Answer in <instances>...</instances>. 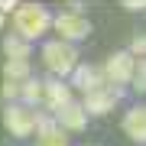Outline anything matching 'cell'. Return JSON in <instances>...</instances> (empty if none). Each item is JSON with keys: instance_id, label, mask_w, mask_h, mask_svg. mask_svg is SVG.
Wrapping results in <instances>:
<instances>
[{"instance_id": "cell-1", "label": "cell", "mask_w": 146, "mask_h": 146, "mask_svg": "<svg viewBox=\"0 0 146 146\" xmlns=\"http://www.w3.org/2000/svg\"><path fill=\"white\" fill-rule=\"evenodd\" d=\"M13 26L20 39H42L52 26V13L46 10L42 3H16L13 10Z\"/></svg>"}, {"instance_id": "cell-2", "label": "cell", "mask_w": 146, "mask_h": 146, "mask_svg": "<svg viewBox=\"0 0 146 146\" xmlns=\"http://www.w3.org/2000/svg\"><path fill=\"white\" fill-rule=\"evenodd\" d=\"M42 65L52 72V78H68V75L78 68V49L68 46L62 39H49L46 46H42Z\"/></svg>"}, {"instance_id": "cell-3", "label": "cell", "mask_w": 146, "mask_h": 146, "mask_svg": "<svg viewBox=\"0 0 146 146\" xmlns=\"http://www.w3.org/2000/svg\"><path fill=\"white\" fill-rule=\"evenodd\" d=\"M52 26L58 33V39L68 42V46H75V42H81V39L91 36V20L81 10H65V13L52 16Z\"/></svg>"}, {"instance_id": "cell-4", "label": "cell", "mask_w": 146, "mask_h": 146, "mask_svg": "<svg viewBox=\"0 0 146 146\" xmlns=\"http://www.w3.org/2000/svg\"><path fill=\"white\" fill-rule=\"evenodd\" d=\"M36 120H39V114L33 107H23V104H7V110H3V127L20 140L36 133Z\"/></svg>"}, {"instance_id": "cell-5", "label": "cell", "mask_w": 146, "mask_h": 146, "mask_svg": "<svg viewBox=\"0 0 146 146\" xmlns=\"http://www.w3.org/2000/svg\"><path fill=\"white\" fill-rule=\"evenodd\" d=\"M133 65H136V58L127 52H114L107 58V65L101 68V72H104V81H110L114 84V88H120V84H130L133 81Z\"/></svg>"}, {"instance_id": "cell-6", "label": "cell", "mask_w": 146, "mask_h": 146, "mask_svg": "<svg viewBox=\"0 0 146 146\" xmlns=\"http://www.w3.org/2000/svg\"><path fill=\"white\" fill-rule=\"evenodd\" d=\"M120 94H123L120 88H101V91H91V94H84L81 107H84V114H91V117H104V114H110V110L117 107Z\"/></svg>"}, {"instance_id": "cell-7", "label": "cell", "mask_w": 146, "mask_h": 146, "mask_svg": "<svg viewBox=\"0 0 146 146\" xmlns=\"http://www.w3.org/2000/svg\"><path fill=\"white\" fill-rule=\"evenodd\" d=\"M68 78H72V84H68V88H75V91H84V94L107 88V81H104V72H101V68H94V65H78L72 75H68Z\"/></svg>"}, {"instance_id": "cell-8", "label": "cell", "mask_w": 146, "mask_h": 146, "mask_svg": "<svg viewBox=\"0 0 146 146\" xmlns=\"http://www.w3.org/2000/svg\"><path fill=\"white\" fill-rule=\"evenodd\" d=\"M55 123L62 133H78L88 127V114H84V107L78 101H72V104H65L62 110H55Z\"/></svg>"}, {"instance_id": "cell-9", "label": "cell", "mask_w": 146, "mask_h": 146, "mask_svg": "<svg viewBox=\"0 0 146 146\" xmlns=\"http://www.w3.org/2000/svg\"><path fill=\"white\" fill-rule=\"evenodd\" d=\"M36 146H68V133L58 130L55 117L39 114V120H36Z\"/></svg>"}, {"instance_id": "cell-10", "label": "cell", "mask_w": 146, "mask_h": 146, "mask_svg": "<svg viewBox=\"0 0 146 146\" xmlns=\"http://www.w3.org/2000/svg\"><path fill=\"white\" fill-rule=\"evenodd\" d=\"M42 101L49 104V110H62L65 104H72V88H68V81L62 78H49V81H42Z\"/></svg>"}, {"instance_id": "cell-11", "label": "cell", "mask_w": 146, "mask_h": 146, "mask_svg": "<svg viewBox=\"0 0 146 146\" xmlns=\"http://www.w3.org/2000/svg\"><path fill=\"white\" fill-rule=\"evenodd\" d=\"M123 133L133 143H146V107H130L123 117Z\"/></svg>"}, {"instance_id": "cell-12", "label": "cell", "mask_w": 146, "mask_h": 146, "mask_svg": "<svg viewBox=\"0 0 146 146\" xmlns=\"http://www.w3.org/2000/svg\"><path fill=\"white\" fill-rule=\"evenodd\" d=\"M3 52H7V62H29V52H33V49H29L26 39H20L13 33V36L3 39Z\"/></svg>"}, {"instance_id": "cell-13", "label": "cell", "mask_w": 146, "mask_h": 146, "mask_svg": "<svg viewBox=\"0 0 146 146\" xmlns=\"http://www.w3.org/2000/svg\"><path fill=\"white\" fill-rule=\"evenodd\" d=\"M20 104H23V107L42 104V81H39V78H26V81L20 84Z\"/></svg>"}, {"instance_id": "cell-14", "label": "cell", "mask_w": 146, "mask_h": 146, "mask_svg": "<svg viewBox=\"0 0 146 146\" xmlns=\"http://www.w3.org/2000/svg\"><path fill=\"white\" fill-rule=\"evenodd\" d=\"M3 78L10 84H23L26 78H33V68H29V62H7L3 65Z\"/></svg>"}, {"instance_id": "cell-15", "label": "cell", "mask_w": 146, "mask_h": 146, "mask_svg": "<svg viewBox=\"0 0 146 146\" xmlns=\"http://www.w3.org/2000/svg\"><path fill=\"white\" fill-rule=\"evenodd\" d=\"M133 84H136V91H146V58H136V65H133Z\"/></svg>"}, {"instance_id": "cell-16", "label": "cell", "mask_w": 146, "mask_h": 146, "mask_svg": "<svg viewBox=\"0 0 146 146\" xmlns=\"http://www.w3.org/2000/svg\"><path fill=\"white\" fill-rule=\"evenodd\" d=\"M133 58H146V33H140V36H133L130 42V49H127Z\"/></svg>"}, {"instance_id": "cell-17", "label": "cell", "mask_w": 146, "mask_h": 146, "mask_svg": "<svg viewBox=\"0 0 146 146\" xmlns=\"http://www.w3.org/2000/svg\"><path fill=\"white\" fill-rule=\"evenodd\" d=\"M3 98H7V101H13V104H20V84L3 81Z\"/></svg>"}, {"instance_id": "cell-18", "label": "cell", "mask_w": 146, "mask_h": 146, "mask_svg": "<svg viewBox=\"0 0 146 146\" xmlns=\"http://www.w3.org/2000/svg\"><path fill=\"white\" fill-rule=\"evenodd\" d=\"M127 10H146V0H123Z\"/></svg>"}, {"instance_id": "cell-19", "label": "cell", "mask_w": 146, "mask_h": 146, "mask_svg": "<svg viewBox=\"0 0 146 146\" xmlns=\"http://www.w3.org/2000/svg\"><path fill=\"white\" fill-rule=\"evenodd\" d=\"M3 23H7V16H3V13H0V29H3Z\"/></svg>"}]
</instances>
